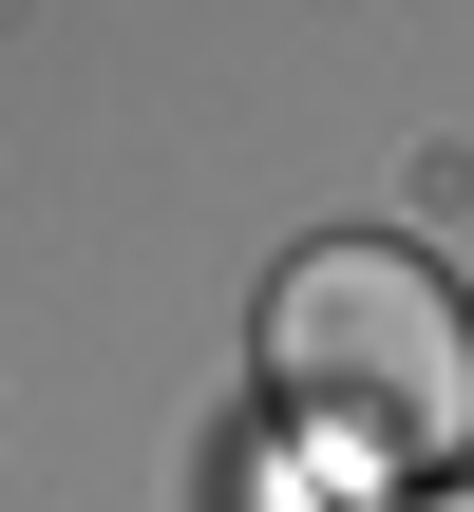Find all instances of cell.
Masks as SVG:
<instances>
[{"mask_svg":"<svg viewBox=\"0 0 474 512\" xmlns=\"http://www.w3.org/2000/svg\"><path fill=\"white\" fill-rule=\"evenodd\" d=\"M266 399H285V437H323V456L437 494V475L474 456V304L418 266V247L342 228V247H304V266L266 285Z\"/></svg>","mask_w":474,"mask_h":512,"instance_id":"obj_1","label":"cell"},{"mask_svg":"<svg viewBox=\"0 0 474 512\" xmlns=\"http://www.w3.org/2000/svg\"><path fill=\"white\" fill-rule=\"evenodd\" d=\"M399 512H474V494H456V475H437V494H399Z\"/></svg>","mask_w":474,"mask_h":512,"instance_id":"obj_2","label":"cell"}]
</instances>
